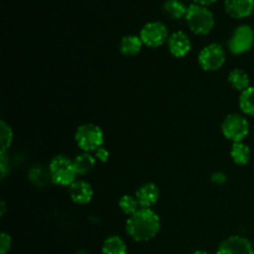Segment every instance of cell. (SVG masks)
<instances>
[{
	"label": "cell",
	"instance_id": "cell-1",
	"mask_svg": "<svg viewBox=\"0 0 254 254\" xmlns=\"http://www.w3.org/2000/svg\"><path fill=\"white\" fill-rule=\"evenodd\" d=\"M126 230L136 242H146L153 240L160 231V218L151 208H140L129 216Z\"/></svg>",
	"mask_w": 254,
	"mask_h": 254
},
{
	"label": "cell",
	"instance_id": "cell-10",
	"mask_svg": "<svg viewBox=\"0 0 254 254\" xmlns=\"http://www.w3.org/2000/svg\"><path fill=\"white\" fill-rule=\"evenodd\" d=\"M168 49L174 57L181 59L190 52L191 41L185 32L175 31L169 36Z\"/></svg>",
	"mask_w": 254,
	"mask_h": 254
},
{
	"label": "cell",
	"instance_id": "cell-14",
	"mask_svg": "<svg viewBox=\"0 0 254 254\" xmlns=\"http://www.w3.org/2000/svg\"><path fill=\"white\" fill-rule=\"evenodd\" d=\"M141 46H143V42H141L140 36L127 35V36L122 39L119 50H121V52L124 56H135L136 54L140 52Z\"/></svg>",
	"mask_w": 254,
	"mask_h": 254
},
{
	"label": "cell",
	"instance_id": "cell-12",
	"mask_svg": "<svg viewBox=\"0 0 254 254\" xmlns=\"http://www.w3.org/2000/svg\"><path fill=\"white\" fill-rule=\"evenodd\" d=\"M159 196L160 191L153 183L144 184L135 192V197L140 205V208H151V206L155 205L156 201L159 200Z\"/></svg>",
	"mask_w": 254,
	"mask_h": 254
},
{
	"label": "cell",
	"instance_id": "cell-27",
	"mask_svg": "<svg viewBox=\"0 0 254 254\" xmlns=\"http://www.w3.org/2000/svg\"><path fill=\"white\" fill-rule=\"evenodd\" d=\"M192 254H210V253L205 252V251H196V252H193Z\"/></svg>",
	"mask_w": 254,
	"mask_h": 254
},
{
	"label": "cell",
	"instance_id": "cell-19",
	"mask_svg": "<svg viewBox=\"0 0 254 254\" xmlns=\"http://www.w3.org/2000/svg\"><path fill=\"white\" fill-rule=\"evenodd\" d=\"M102 254H127V245L121 237L112 236L103 242Z\"/></svg>",
	"mask_w": 254,
	"mask_h": 254
},
{
	"label": "cell",
	"instance_id": "cell-5",
	"mask_svg": "<svg viewBox=\"0 0 254 254\" xmlns=\"http://www.w3.org/2000/svg\"><path fill=\"white\" fill-rule=\"evenodd\" d=\"M221 129L226 139L233 143H240L250 133V123L243 116L233 113L223 119Z\"/></svg>",
	"mask_w": 254,
	"mask_h": 254
},
{
	"label": "cell",
	"instance_id": "cell-15",
	"mask_svg": "<svg viewBox=\"0 0 254 254\" xmlns=\"http://www.w3.org/2000/svg\"><path fill=\"white\" fill-rule=\"evenodd\" d=\"M228 82L235 89L242 93L247 88H250V76L246 71L241 68H235L228 74Z\"/></svg>",
	"mask_w": 254,
	"mask_h": 254
},
{
	"label": "cell",
	"instance_id": "cell-9",
	"mask_svg": "<svg viewBox=\"0 0 254 254\" xmlns=\"http://www.w3.org/2000/svg\"><path fill=\"white\" fill-rule=\"evenodd\" d=\"M216 254H254L251 241L242 236H231L223 241Z\"/></svg>",
	"mask_w": 254,
	"mask_h": 254
},
{
	"label": "cell",
	"instance_id": "cell-8",
	"mask_svg": "<svg viewBox=\"0 0 254 254\" xmlns=\"http://www.w3.org/2000/svg\"><path fill=\"white\" fill-rule=\"evenodd\" d=\"M140 40L143 45L148 47H159L168 42L169 32L168 27L160 21H151L148 22L140 30Z\"/></svg>",
	"mask_w": 254,
	"mask_h": 254
},
{
	"label": "cell",
	"instance_id": "cell-11",
	"mask_svg": "<svg viewBox=\"0 0 254 254\" xmlns=\"http://www.w3.org/2000/svg\"><path fill=\"white\" fill-rule=\"evenodd\" d=\"M225 10L233 19H243L253 12L254 0H225Z\"/></svg>",
	"mask_w": 254,
	"mask_h": 254
},
{
	"label": "cell",
	"instance_id": "cell-20",
	"mask_svg": "<svg viewBox=\"0 0 254 254\" xmlns=\"http://www.w3.org/2000/svg\"><path fill=\"white\" fill-rule=\"evenodd\" d=\"M240 108L245 114L254 117V87L251 86L240 96Z\"/></svg>",
	"mask_w": 254,
	"mask_h": 254
},
{
	"label": "cell",
	"instance_id": "cell-3",
	"mask_svg": "<svg viewBox=\"0 0 254 254\" xmlns=\"http://www.w3.org/2000/svg\"><path fill=\"white\" fill-rule=\"evenodd\" d=\"M50 178L52 183L59 186H71L76 181L77 171L73 165V159L67 156H55L50 163Z\"/></svg>",
	"mask_w": 254,
	"mask_h": 254
},
{
	"label": "cell",
	"instance_id": "cell-24",
	"mask_svg": "<svg viewBox=\"0 0 254 254\" xmlns=\"http://www.w3.org/2000/svg\"><path fill=\"white\" fill-rule=\"evenodd\" d=\"M94 153H96V158L98 159L99 161H107L108 160V158H109V153H108V150H107L106 148H103V146H102V148H99L98 150H96L94 151Z\"/></svg>",
	"mask_w": 254,
	"mask_h": 254
},
{
	"label": "cell",
	"instance_id": "cell-7",
	"mask_svg": "<svg viewBox=\"0 0 254 254\" xmlns=\"http://www.w3.org/2000/svg\"><path fill=\"white\" fill-rule=\"evenodd\" d=\"M254 45V31L248 25H241L228 40V50L233 55H242L250 51Z\"/></svg>",
	"mask_w": 254,
	"mask_h": 254
},
{
	"label": "cell",
	"instance_id": "cell-17",
	"mask_svg": "<svg viewBox=\"0 0 254 254\" xmlns=\"http://www.w3.org/2000/svg\"><path fill=\"white\" fill-rule=\"evenodd\" d=\"M231 158H232L233 163L237 164V165H246L251 158L250 146L243 141L233 143L232 149H231Z\"/></svg>",
	"mask_w": 254,
	"mask_h": 254
},
{
	"label": "cell",
	"instance_id": "cell-22",
	"mask_svg": "<svg viewBox=\"0 0 254 254\" xmlns=\"http://www.w3.org/2000/svg\"><path fill=\"white\" fill-rule=\"evenodd\" d=\"M0 136H1L0 138V144H1V151H0V154H6L7 149L11 146L14 134H12L10 126H7L4 121L0 123Z\"/></svg>",
	"mask_w": 254,
	"mask_h": 254
},
{
	"label": "cell",
	"instance_id": "cell-23",
	"mask_svg": "<svg viewBox=\"0 0 254 254\" xmlns=\"http://www.w3.org/2000/svg\"><path fill=\"white\" fill-rule=\"evenodd\" d=\"M11 248V237L7 233H1L0 236V254H7Z\"/></svg>",
	"mask_w": 254,
	"mask_h": 254
},
{
	"label": "cell",
	"instance_id": "cell-21",
	"mask_svg": "<svg viewBox=\"0 0 254 254\" xmlns=\"http://www.w3.org/2000/svg\"><path fill=\"white\" fill-rule=\"evenodd\" d=\"M119 208H121L126 215L131 216L134 215L136 211L140 210V205H139L135 196L124 195L122 196L121 200H119Z\"/></svg>",
	"mask_w": 254,
	"mask_h": 254
},
{
	"label": "cell",
	"instance_id": "cell-18",
	"mask_svg": "<svg viewBox=\"0 0 254 254\" xmlns=\"http://www.w3.org/2000/svg\"><path fill=\"white\" fill-rule=\"evenodd\" d=\"M96 164V158L91 155V153H82L73 159V165L76 168L77 175H86Z\"/></svg>",
	"mask_w": 254,
	"mask_h": 254
},
{
	"label": "cell",
	"instance_id": "cell-2",
	"mask_svg": "<svg viewBox=\"0 0 254 254\" xmlns=\"http://www.w3.org/2000/svg\"><path fill=\"white\" fill-rule=\"evenodd\" d=\"M186 22L191 31L196 35H207L215 26V16L206 6L192 4L188 7Z\"/></svg>",
	"mask_w": 254,
	"mask_h": 254
},
{
	"label": "cell",
	"instance_id": "cell-25",
	"mask_svg": "<svg viewBox=\"0 0 254 254\" xmlns=\"http://www.w3.org/2000/svg\"><path fill=\"white\" fill-rule=\"evenodd\" d=\"M0 156H1V176L2 178H5V175H6V171H7V164H6V154H0Z\"/></svg>",
	"mask_w": 254,
	"mask_h": 254
},
{
	"label": "cell",
	"instance_id": "cell-26",
	"mask_svg": "<svg viewBox=\"0 0 254 254\" xmlns=\"http://www.w3.org/2000/svg\"><path fill=\"white\" fill-rule=\"evenodd\" d=\"M217 0H193V4L201 5V6H206L207 7L208 5H212L213 2H216Z\"/></svg>",
	"mask_w": 254,
	"mask_h": 254
},
{
	"label": "cell",
	"instance_id": "cell-6",
	"mask_svg": "<svg viewBox=\"0 0 254 254\" xmlns=\"http://www.w3.org/2000/svg\"><path fill=\"white\" fill-rule=\"evenodd\" d=\"M226 61V51L221 45L210 44L201 50L198 64L205 71H217Z\"/></svg>",
	"mask_w": 254,
	"mask_h": 254
},
{
	"label": "cell",
	"instance_id": "cell-13",
	"mask_svg": "<svg viewBox=\"0 0 254 254\" xmlns=\"http://www.w3.org/2000/svg\"><path fill=\"white\" fill-rule=\"evenodd\" d=\"M68 192L71 200L78 205H86L93 197V189H92L91 184L82 180L74 181L68 188Z\"/></svg>",
	"mask_w": 254,
	"mask_h": 254
},
{
	"label": "cell",
	"instance_id": "cell-4",
	"mask_svg": "<svg viewBox=\"0 0 254 254\" xmlns=\"http://www.w3.org/2000/svg\"><path fill=\"white\" fill-rule=\"evenodd\" d=\"M74 139L83 153H92L103 146L104 134L98 126L93 123L82 124L77 128Z\"/></svg>",
	"mask_w": 254,
	"mask_h": 254
},
{
	"label": "cell",
	"instance_id": "cell-16",
	"mask_svg": "<svg viewBox=\"0 0 254 254\" xmlns=\"http://www.w3.org/2000/svg\"><path fill=\"white\" fill-rule=\"evenodd\" d=\"M163 11L166 16L176 20L186 16L188 7L180 0H166L163 4Z\"/></svg>",
	"mask_w": 254,
	"mask_h": 254
}]
</instances>
